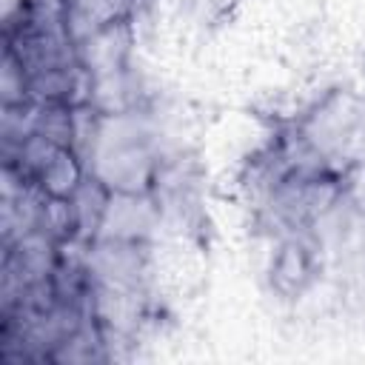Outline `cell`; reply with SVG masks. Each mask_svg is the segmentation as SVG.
I'll return each instance as SVG.
<instances>
[{
    "label": "cell",
    "mask_w": 365,
    "mask_h": 365,
    "mask_svg": "<svg viewBox=\"0 0 365 365\" xmlns=\"http://www.w3.org/2000/svg\"><path fill=\"white\" fill-rule=\"evenodd\" d=\"M268 282L282 299L302 297L319 274V248L314 231H285L279 234L268 257Z\"/></svg>",
    "instance_id": "1"
},
{
    "label": "cell",
    "mask_w": 365,
    "mask_h": 365,
    "mask_svg": "<svg viewBox=\"0 0 365 365\" xmlns=\"http://www.w3.org/2000/svg\"><path fill=\"white\" fill-rule=\"evenodd\" d=\"M91 174V163L80 148H68V145H57L48 160L40 165V171L34 174L31 185L43 194V197H54V200H74L77 191L83 188V182Z\"/></svg>",
    "instance_id": "2"
}]
</instances>
